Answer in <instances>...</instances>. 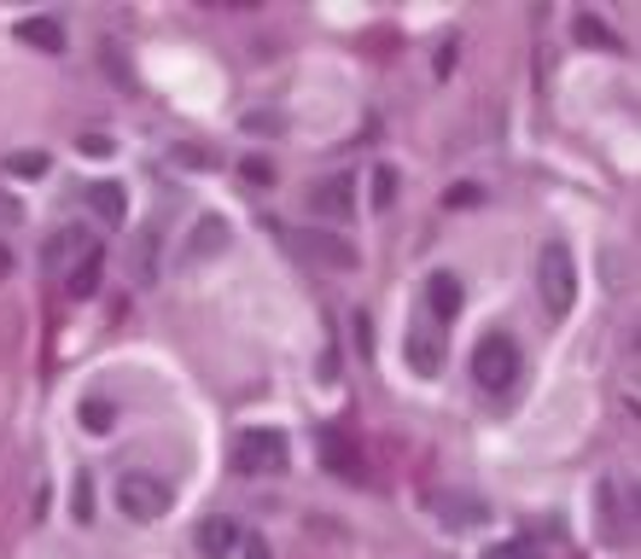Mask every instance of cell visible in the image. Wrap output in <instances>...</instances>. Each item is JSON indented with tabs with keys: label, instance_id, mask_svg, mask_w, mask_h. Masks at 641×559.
<instances>
[{
	"label": "cell",
	"instance_id": "obj_2",
	"mask_svg": "<svg viewBox=\"0 0 641 559\" xmlns=\"http://www.w3.org/2000/svg\"><path fill=\"white\" fill-rule=\"evenodd\" d=\"M520 344H513L508 333H490L479 338V350H472V385L490 390V397H508L513 385H520Z\"/></svg>",
	"mask_w": 641,
	"mask_h": 559
},
{
	"label": "cell",
	"instance_id": "obj_7",
	"mask_svg": "<svg viewBox=\"0 0 641 559\" xmlns=\"http://www.w3.org/2000/svg\"><path fill=\"white\" fill-rule=\"evenodd\" d=\"M461 298H467L461 280H455L449 268H438V275L426 280V309H420V315H426L431 326H449L455 315H461Z\"/></svg>",
	"mask_w": 641,
	"mask_h": 559
},
{
	"label": "cell",
	"instance_id": "obj_3",
	"mask_svg": "<svg viewBox=\"0 0 641 559\" xmlns=\"http://www.w3.org/2000/svg\"><path fill=\"white\" fill-rule=\"evenodd\" d=\"M286 461H292V443H286V431H275V426H252V431L234 438V472H245V479L280 472Z\"/></svg>",
	"mask_w": 641,
	"mask_h": 559
},
{
	"label": "cell",
	"instance_id": "obj_18",
	"mask_svg": "<svg viewBox=\"0 0 641 559\" xmlns=\"http://www.w3.org/2000/svg\"><path fill=\"white\" fill-rule=\"evenodd\" d=\"M99 275H106V257H99V251H88V257H82V262L71 268V275H65L71 298H94V292H99Z\"/></svg>",
	"mask_w": 641,
	"mask_h": 559
},
{
	"label": "cell",
	"instance_id": "obj_23",
	"mask_svg": "<svg viewBox=\"0 0 641 559\" xmlns=\"http://www.w3.org/2000/svg\"><path fill=\"white\" fill-rule=\"evenodd\" d=\"M397 198V170H374V211H391Z\"/></svg>",
	"mask_w": 641,
	"mask_h": 559
},
{
	"label": "cell",
	"instance_id": "obj_16",
	"mask_svg": "<svg viewBox=\"0 0 641 559\" xmlns=\"http://www.w3.org/2000/svg\"><path fill=\"white\" fill-rule=\"evenodd\" d=\"M129 268H135V286H152L158 280V234H152V227H140V234H135Z\"/></svg>",
	"mask_w": 641,
	"mask_h": 559
},
{
	"label": "cell",
	"instance_id": "obj_24",
	"mask_svg": "<svg viewBox=\"0 0 641 559\" xmlns=\"http://www.w3.org/2000/svg\"><path fill=\"white\" fill-rule=\"evenodd\" d=\"M239 170H245V181H252V186H275V163H263V158H245Z\"/></svg>",
	"mask_w": 641,
	"mask_h": 559
},
{
	"label": "cell",
	"instance_id": "obj_12",
	"mask_svg": "<svg viewBox=\"0 0 641 559\" xmlns=\"http://www.w3.org/2000/svg\"><path fill=\"white\" fill-rule=\"evenodd\" d=\"M88 211H94L99 222L117 227L122 216H129V193H122L117 181H94V186H88Z\"/></svg>",
	"mask_w": 641,
	"mask_h": 559
},
{
	"label": "cell",
	"instance_id": "obj_5",
	"mask_svg": "<svg viewBox=\"0 0 641 559\" xmlns=\"http://www.w3.org/2000/svg\"><path fill=\"white\" fill-rule=\"evenodd\" d=\"M403 356H408V367H415L420 379H438V373H444V326H431L426 315H415V321H408V333H403Z\"/></svg>",
	"mask_w": 641,
	"mask_h": 559
},
{
	"label": "cell",
	"instance_id": "obj_20",
	"mask_svg": "<svg viewBox=\"0 0 641 559\" xmlns=\"http://www.w3.org/2000/svg\"><path fill=\"white\" fill-rule=\"evenodd\" d=\"M601 525H607V542H630V525L624 519H618V490L612 484H601Z\"/></svg>",
	"mask_w": 641,
	"mask_h": 559
},
{
	"label": "cell",
	"instance_id": "obj_22",
	"mask_svg": "<svg viewBox=\"0 0 641 559\" xmlns=\"http://www.w3.org/2000/svg\"><path fill=\"white\" fill-rule=\"evenodd\" d=\"M484 559H543V548H536V542H525V536H513V542H502V548H490Z\"/></svg>",
	"mask_w": 641,
	"mask_h": 559
},
{
	"label": "cell",
	"instance_id": "obj_4",
	"mask_svg": "<svg viewBox=\"0 0 641 559\" xmlns=\"http://www.w3.org/2000/svg\"><path fill=\"white\" fill-rule=\"evenodd\" d=\"M117 507H122V519H135V525H158L163 513H170V484L152 479V472H122Z\"/></svg>",
	"mask_w": 641,
	"mask_h": 559
},
{
	"label": "cell",
	"instance_id": "obj_27",
	"mask_svg": "<svg viewBox=\"0 0 641 559\" xmlns=\"http://www.w3.org/2000/svg\"><path fill=\"white\" fill-rule=\"evenodd\" d=\"M0 222H18V204H12L7 193H0Z\"/></svg>",
	"mask_w": 641,
	"mask_h": 559
},
{
	"label": "cell",
	"instance_id": "obj_28",
	"mask_svg": "<svg viewBox=\"0 0 641 559\" xmlns=\"http://www.w3.org/2000/svg\"><path fill=\"white\" fill-rule=\"evenodd\" d=\"M7 275H12V251L0 245V280H7Z\"/></svg>",
	"mask_w": 641,
	"mask_h": 559
},
{
	"label": "cell",
	"instance_id": "obj_19",
	"mask_svg": "<svg viewBox=\"0 0 641 559\" xmlns=\"http://www.w3.org/2000/svg\"><path fill=\"white\" fill-rule=\"evenodd\" d=\"M577 41H589V47H601V53H618L624 41H618L601 18H589V12H577Z\"/></svg>",
	"mask_w": 641,
	"mask_h": 559
},
{
	"label": "cell",
	"instance_id": "obj_14",
	"mask_svg": "<svg viewBox=\"0 0 641 559\" xmlns=\"http://www.w3.org/2000/svg\"><path fill=\"white\" fill-rule=\"evenodd\" d=\"M438 519L455 525V530H472V525H484V519H490V507H484V502H472V495H444V502H438Z\"/></svg>",
	"mask_w": 641,
	"mask_h": 559
},
{
	"label": "cell",
	"instance_id": "obj_6",
	"mask_svg": "<svg viewBox=\"0 0 641 559\" xmlns=\"http://www.w3.org/2000/svg\"><path fill=\"white\" fill-rule=\"evenodd\" d=\"M309 211L327 216V222H350V211H356V181L350 175H327L309 186Z\"/></svg>",
	"mask_w": 641,
	"mask_h": 559
},
{
	"label": "cell",
	"instance_id": "obj_8",
	"mask_svg": "<svg viewBox=\"0 0 641 559\" xmlns=\"http://www.w3.org/2000/svg\"><path fill=\"white\" fill-rule=\"evenodd\" d=\"M321 461H327V472H333V479H356V484L367 479L356 443H344V431H333V426L321 431Z\"/></svg>",
	"mask_w": 641,
	"mask_h": 559
},
{
	"label": "cell",
	"instance_id": "obj_25",
	"mask_svg": "<svg viewBox=\"0 0 641 559\" xmlns=\"http://www.w3.org/2000/svg\"><path fill=\"white\" fill-rule=\"evenodd\" d=\"M76 519H82V525L94 519V484H88V472L76 479Z\"/></svg>",
	"mask_w": 641,
	"mask_h": 559
},
{
	"label": "cell",
	"instance_id": "obj_1",
	"mask_svg": "<svg viewBox=\"0 0 641 559\" xmlns=\"http://www.w3.org/2000/svg\"><path fill=\"white\" fill-rule=\"evenodd\" d=\"M536 292H543L548 321L571 315V303H577V257L566 251L560 239H548L543 251H536Z\"/></svg>",
	"mask_w": 641,
	"mask_h": 559
},
{
	"label": "cell",
	"instance_id": "obj_21",
	"mask_svg": "<svg viewBox=\"0 0 641 559\" xmlns=\"http://www.w3.org/2000/svg\"><path fill=\"white\" fill-rule=\"evenodd\" d=\"M53 158L47 152H7V175H47Z\"/></svg>",
	"mask_w": 641,
	"mask_h": 559
},
{
	"label": "cell",
	"instance_id": "obj_9",
	"mask_svg": "<svg viewBox=\"0 0 641 559\" xmlns=\"http://www.w3.org/2000/svg\"><path fill=\"white\" fill-rule=\"evenodd\" d=\"M193 542H199V553H204V559H227V553H234V548L245 542V536H239V525L227 519V513H211V519H204V525L193 530Z\"/></svg>",
	"mask_w": 641,
	"mask_h": 559
},
{
	"label": "cell",
	"instance_id": "obj_15",
	"mask_svg": "<svg viewBox=\"0 0 641 559\" xmlns=\"http://www.w3.org/2000/svg\"><path fill=\"white\" fill-rule=\"evenodd\" d=\"M82 431H88V438H111L117 431V402L111 397H82Z\"/></svg>",
	"mask_w": 641,
	"mask_h": 559
},
{
	"label": "cell",
	"instance_id": "obj_10",
	"mask_svg": "<svg viewBox=\"0 0 641 559\" xmlns=\"http://www.w3.org/2000/svg\"><path fill=\"white\" fill-rule=\"evenodd\" d=\"M88 251H94V245H88V227H65V234L47 239V268H53V275H71V268L88 257Z\"/></svg>",
	"mask_w": 641,
	"mask_h": 559
},
{
	"label": "cell",
	"instance_id": "obj_11",
	"mask_svg": "<svg viewBox=\"0 0 641 559\" xmlns=\"http://www.w3.org/2000/svg\"><path fill=\"white\" fill-rule=\"evenodd\" d=\"M303 257H316V262H327V268H356V251H350L344 239H333V234H321V227H303Z\"/></svg>",
	"mask_w": 641,
	"mask_h": 559
},
{
	"label": "cell",
	"instance_id": "obj_17",
	"mask_svg": "<svg viewBox=\"0 0 641 559\" xmlns=\"http://www.w3.org/2000/svg\"><path fill=\"white\" fill-rule=\"evenodd\" d=\"M18 41H30L35 53H58L65 47V30H58V18H24V24H18Z\"/></svg>",
	"mask_w": 641,
	"mask_h": 559
},
{
	"label": "cell",
	"instance_id": "obj_26",
	"mask_svg": "<svg viewBox=\"0 0 641 559\" xmlns=\"http://www.w3.org/2000/svg\"><path fill=\"white\" fill-rule=\"evenodd\" d=\"M239 553H245V559H275V553H268V542H263V536H252V542H239Z\"/></svg>",
	"mask_w": 641,
	"mask_h": 559
},
{
	"label": "cell",
	"instance_id": "obj_13",
	"mask_svg": "<svg viewBox=\"0 0 641 559\" xmlns=\"http://www.w3.org/2000/svg\"><path fill=\"white\" fill-rule=\"evenodd\" d=\"M227 251V222L222 216H204L193 227V245H188V262H204V257H222Z\"/></svg>",
	"mask_w": 641,
	"mask_h": 559
}]
</instances>
